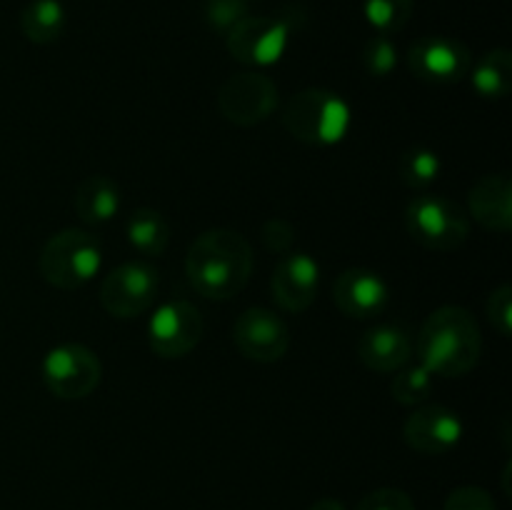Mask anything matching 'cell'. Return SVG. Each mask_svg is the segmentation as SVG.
I'll list each match as a JSON object with an SVG mask.
<instances>
[{
  "label": "cell",
  "mask_w": 512,
  "mask_h": 510,
  "mask_svg": "<svg viewBox=\"0 0 512 510\" xmlns=\"http://www.w3.org/2000/svg\"><path fill=\"white\" fill-rule=\"evenodd\" d=\"M308 510H348V508H345V505L335 498H320V500H315Z\"/></svg>",
  "instance_id": "4dcf8cb0"
},
{
  "label": "cell",
  "mask_w": 512,
  "mask_h": 510,
  "mask_svg": "<svg viewBox=\"0 0 512 510\" xmlns=\"http://www.w3.org/2000/svg\"><path fill=\"white\" fill-rule=\"evenodd\" d=\"M65 20L68 15L60 0H33L20 15V28L30 43L50 45L63 35Z\"/></svg>",
  "instance_id": "44dd1931"
},
{
  "label": "cell",
  "mask_w": 512,
  "mask_h": 510,
  "mask_svg": "<svg viewBox=\"0 0 512 510\" xmlns=\"http://www.w3.org/2000/svg\"><path fill=\"white\" fill-rule=\"evenodd\" d=\"M263 240L275 253H288V248L295 240L293 225L285 223V220H268L263 228Z\"/></svg>",
  "instance_id": "f546056e"
},
{
  "label": "cell",
  "mask_w": 512,
  "mask_h": 510,
  "mask_svg": "<svg viewBox=\"0 0 512 510\" xmlns=\"http://www.w3.org/2000/svg\"><path fill=\"white\" fill-rule=\"evenodd\" d=\"M485 310H488V320L498 335L503 338H510L512 333V285L503 283L490 293L488 303H485Z\"/></svg>",
  "instance_id": "4316f807"
},
{
  "label": "cell",
  "mask_w": 512,
  "mask_h": 510,
  "mask_svg": "<svg viewBox=\"0 0 512 510\" xmlns=\"http://www.w3.org/2000/svg\"><path fill=\"white\" fill-rule=\"evenodd\" d=\"M160 275L143 260H128L105 275L100 285V303L115 318H135L158 298Z\"/></svg>",
  "instance_id": "9c48e42d"
},
{
  "label": "cell",
  "mask_w": 512,
  "mask_h": 510,
  "mask_svg": "<svg viewBox=\"0 0 512 510\" xmlns=\"http://www.w3.org/2000/svg\"><path fill=\"white\" fill-rule=\"evenodd\" d=\"M465 435L463 418L453 408L428 403L415 408L403 425V438L420 455H448Z\"/></svg>",
  "instance_id": "4fadbf2b"
},
{
  "label": "cell",
  "mask_w": 512,
  "mask_h": 510,
  "mask_svg": "<svg viewBox=\"0 0 512 510\" xmlns=\"http://www.w3.org/2000/svg\"><path fill=\"white\" fill-rule=\"evenodd\" d=\"M405 225L415 243L438 253L460 248L470 235L468 213L445 195H415L405 208Z\"/></svg>",
  "instance_id": "5b68a950"
},
{
  "label": "cell",
  "mask_w": 512,
  "mask_h": 510,
  "mask_svg": "<svg viewBox=\"0 0 512 510\" xmlns=\"http://www.w3.org/2000/svg\"><path fill=\"white\" fill-rule=\"evenodd\" d=\"M203 333V313L188 300H170L160 305L148 323V343L160 358H183L198 348Z\"/></svg>",
  "instance_id": "30bf717a"
},
{
  "label": "cell",
  "mask_w": 512,
  "mask_h": 510,
  "mask_svg": "<svg viewBox=\"0 0 512 510\" xmlns=\"http://www.w3.org/2000/svg\"><path fill=\"white\" fill-rule=\"evenodd\" d=\"M468 75L478 95L488 100L505 98L512 90V53L508 48L490 50L473 63Z\"/></svg>",
  "instance_id": "ffe728a7"
},
{
  "label": "cell",
  "mask_w": 512,
  "mask_h": 510,
  "mask_svg": "<svg viewBox=\"0 0 512 510\" xmlns=\"http://www.w3.org/2000/svg\"><path fill=\"white\" fill-rule=\"evenodd\" d=\"M103 265V250L90 233L65 228L53 233L40 253V275L60 290H75L93 280Z\"/></svg>",
  "instance_id": "277c9868"
},
{
  "label": "cell",
  "mask_w": 512,
  "mask_h": 510,
  "mask_svg": "<svg viewBox=\"0 0 512 510\" xmlns=\"http://www.w3.org/2000/svg\"><path fill=\"white\" fill-rule=\"evenodd\" d=\"M218 108L225 120L240 125V128L258 125L268 120L278 108V85L258 70L235 73L220 85Z\"/></svg>",
  "instance_id": "ba28073f"
},
{
  "label": "cell",
  "mask_w": 512,
  "mask_h": 510,
  "mask_svg": "<svg viewBox=\"0 0 512 510\" xmlns=\"http://www.w3.org/2000/svg\"><path fill=\"white\" fill-rule=\"evenodd\" d=\"M483 333L463 305H443L425 318L418 335V363L440 378H460L478 365Z\"/></svg>",
  "instance_id": "7a4b0ae2"
},
{
  "label": "cell",
  "mask_w": 512,
  "mask_h": 510,
  "mask_svg": "<svg viewBox=\"0 0 512 510\" xmlns=\"http://www.w3.org/2000/svg\"><path fill=\"white\" fill-rule=\"evenodd\" d=\"M358 510H415V503L405 490L378 488L360 500Z\"/></svg>",
  "instance_id": "f1b7e54d"
},
{
  "label": "cell",
  "mask_w": 512,
  "mask_h": 510,
  "mask_svg": "<svg viewBox=\"0 0 512 510\" xmlns=\"http://www.w3.org/2000/svg\"><path fill=\"white\" fill-rule=\"evenodd\" d=\"M75 215L88 225H103L113 220L120 210V188L113 178L98 173L88 175L78 185L73 198Z\"/></svg>",
  "instance_id": "ac0fdd59"
},
{
  "label": "cell",
  "mask_w": 512,
  "mask_h": 510,
  "mask_svg": "<svg viewBox=\"0 0 512 510\" xmlns=\"http://www.w3.org/2000/svg\"><path fill=\"white\" fill-rule=\"evenodd\" d=\"M440 170H443L440 155L430 148H410L400 155L398 173L403 185H408V188H428L440 178Z\"/></svg>",
  "instance_id": "603a6c76"
},
{
  "label": "cell",
  "mask_w": 512,
  "mask_h": 510,
  "mask_svg": "<svg viewBox=\"0 0 512 510\" xmlns=\"http://www.w3.org/2000/svg\"><path fill=\"white\" fill-rule=\"evenodd\" d=\"M415 0H363L365 20L380 35H393L408 25L413 18Z\"/></svg>",
  "instance_id": "cb8c5ba5"
},
{
  "label": "cell",
  "mask_w": 512,
  "mask_h": 510,
  "mask_svg": "<svg viewBox=\"0 0 512 510\" xmlns=\"http://www.w3.org/2000/svg\"><path fill=\"white\" fill-rule=\"evenodd\" d=\"M358 358L375 373H395L413 358V338L398 323L373 325L360 335Z\"/></svg>",
  "instance_id": "2e32d148"
},
{
  "label": "cell",
  "mask_w": 512,
  "mask_h": 510,
  "mask_svg": "<svg viewBox=\"0 0 512 510\" xmlns=\"http://www.w3.org/2000/svg\"><path fill=\"white\" fill-rule=\"evenodd\" d=\"M333 300L348 318H378L390 300V288L375 270L348 268L335 278Z\"/></svg>",
  "instance_id": "9a60e30c"
},
{
  "label": "cell",
  "mask_w": 512,
  "mask_h": 510,
  "mask_svg": "<svg viewBox=\"0 0 512 510\" xmlns=\"http://www.w3.org/2000/svg\"><path fill=\"white\" fill-rule=\"evenodd\" d=\"M408 68L425 83H458L473 68V55L460 40L445 35H425L408 50Z\"/></svg>",
  "instance_id": "8fae6325"
},
{
  "label": "cell",
  "mask_w": 512,
  "mask_h": 510,
  "mask_svg": "<svg viewBox=\"0 0 512 510\" xmlns=\"http://www.w3.org/2000/svg\"><path fill=\"white\" fill-rule=\"evenodd\" d=\"M470 215L475 223L493 233H510L512 228V180L505 173L483 175L470 188Z\"/></svg>",
  "instance_id": "e0dca14e"
},
{
  "label": "cell",
  "mask_w": 512,
  "mask_h": 510,
  "mask_svg": "<svg viewBox=\"0 0 512 510\" xmlns=\"http://www.w3.org/2000/svg\"><path fill=\"white\" fill-rule=\"evenodd\" d=\"M125 235H128V243L140 255L158 258V255L165 253V248L170 243V223L160 210L138 208L128 218Z\"/></svg>",
  "instance_id": "d6986e66"
},
{
  "label": "cell",
  "mask_w": 512,
  "mask_h": 510,
  "mask_svg": "<svg viewBox=\"0 0 512 510\" xmlns=\"http://www.w3.org/2000/svg\"><path fill=\"white\" fill-rule=\"evenodd\" d=\"M320 288V265L303 250H293L275 265L270 290L285 313H305L315 303Z\"/></svg>",
  "instance_id": "5bb4252c"
},
{
  "label": "cell",
  "mask_w": 512,
  "mask_h": 510,
  "mask_svg": "<svg viewBox=\"0 0 512 510\" xmlns=\"http://www.w3.org/2000/svg\"><path fill=\"white\" fill-rule=\"evenodd\" d=\"M443 510H498L493 495L485 488L478 485H463V488H455L453 493L445 500Z\"/></svg>",
  "instance_id": "83f0119b"
},
{
  "label": "cell",
  "mask_w": 512,
  "mask_h": 510,
  "mask_svg": "<svg viewBox=\"0 0 512 510\" xmlns=\"http://www.w3.org/2000/svg\"><path fill=\"white\" fill-rule=\"evenodd\" d=\"M363 65L375 78H385L398 68V48L390 35H373L363 48Z\"/></svg>",
  "instance_id": "d4e9b609"
},
{
  "label": "cell",
  "mask_w": 512,
  "mask_h": 510,
  "mask_svg": "<svg viewBox=\"0 0 512 510\" xmlns=\"http://www.w3.org/2000/svg\"><path fill=\"white\" fill-rule=\"evenodd\" d=\"M248 3H250V0H248Z\"/></svg>",
  "instance_id": "1f68e13d"
},
{
  "label": "cell",
  "mask_w": 512,
  "mask_h": 510,
  "mask_svg": "<svg viewBox=\"0 0 512 510\" xmlns=\"http://www.w3.org/2000/svg\"><path fill=\"white\" fill-rule=\"evenodd\" d=\"M253 273L250 243L230 228L200 233L185 255V275L203 298H235Z\"/></svg>",
  "instance_id": "6da1fadb"
},
{
  "label": "cell",
  "mask_w": 512,
  "mask_h": 510,
  "mask_svg": "<svg viewBox=\"0 0 512 510\" xmlns=\"http://www.w3.org/2000/svg\"><path fill=\"white\" fill-rule=\"evenodd\" d=\"M433 378L435 375L423 363H408L400 370H395L393 383H390V395H393L395 403L405 405V408L423 405L428 395L433 393Z\"/></svg>",
  "instance_id": "7402d4cb"
},
{
  "label": "cell",
  "mask_w": 512,
  "mask_h": 510,
  "mask_svg": "<svg viewBox=\"0 0 512 510\" xmlns=\"http://www.w3.org/2000/svg\"><path fill=\"white\" fill-rule=\"evenodd\" d=\"M293 33L295 23L288 15H245L225 38L238 63L265 68L283 58Z\"/></svg>",
  "instance_id": "8992f818"
},
{
  "label": "cell",
  "mask_w": 512,
  "mask_h": 510,
  "mask_svg": "<svg viewBox=\"0 0 512 510\" xmlns=\"http://www.w3.org/2000/svg\"><path fill=\"white\" fill-rule=\"evenodd\" d=\"M233 343L255 363H275L290 348V330L278 313L268 308H248L235 318Z\"/></svg>",
  "instance_id": "7c38bea8"
},
{
  "label": "cell",
  "mask_w": 512,
  "mask_h": 510,
  "mask_svg": "<svg viewBox=\"0 0 512 510\" xmlns=\"http://www.w3.org/2000/svg\"><path fill=\"white\" fill-rule=\"evenodd\" d=\"M248 15V0H205V20L220 35H228Z\"/></svg>",
  "instance_id": "484cf974"
},
{
  "label": "cell",
  "mask_w": 512,
  "mask_h": 510,
  "mask_svg": "<svg viewBox=\"0 0 512 510\" xmlns=\"http://www.w3.org/2000/svg\"><path fill=\"white\" fill-rule=\"evenodd\" d=\"M103 378V365L95 350L80 343H60L43 360V380L55 398L83 400Z\"/></svg>",
  "instance_id": "52a82bcc"
},
{
  "label": "cell",
  "mask_w": 512,
  "mask_h": 510,
  "mask_svg": "<svg viewBox=\"0 0 512 510\" xmlns=\"http://www.w3.org/2000/svg\"><path fill=\"white\" fill-rule=\"evenodd\" d=\"M353 113L350 105L333 90H300L285 105L283 125L293 138L308 145H335L348 135Z\"/></svg>",
  "instance_id": "3957f363"
}]
</instances>
